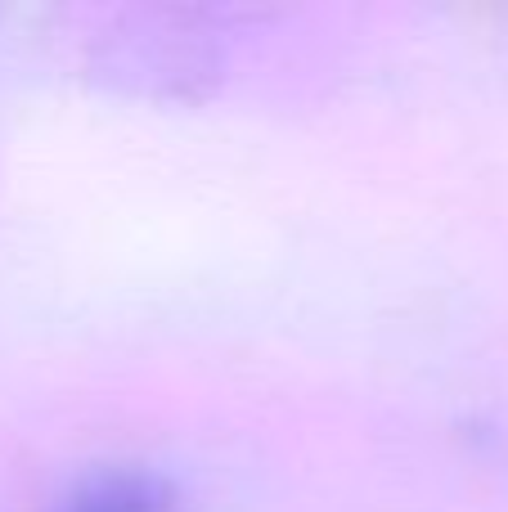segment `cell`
Returning a JSON list of instances; mask_svg holds the SVG:
<instances>
[{"instance_id":"cell-1","label":"cell","mask_w":508,"mask_h":512,"mask_svg":"<svg viewBox=\"0 0 508 512\" xmlns=\"http://www.w3.org/2000/svg\"><path fill=\"white\" fill-rule=\"evenodd\" d=\"M59 512H171V486L153 468H99L68 495Z\"/></svg>"}]
</instances>
